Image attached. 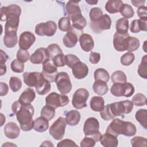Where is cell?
Masks as SVG:
<instances>
[{
    "instance_id": "cell-20",
    "label": "cell",
    "mask_w": 147,
    "mask_h": 147,
    "mask_svg": "<svg viewBox=\"0 0 147 147\" xmlns=\"http://www.w3.org/2000/svg\"><path fill=\"white\" fill-rule=\"evenodd\" d=\"M80 1H69L65 6L66 11L68 15V17L71 20L73 18L82 15V12L78 2Z\"/></svg>"
},
{
    "instance_id": "cell-41",
    "label": "cell",
    "mask_w": 147,
    "mask_h": 147,
    "mask_svg": "<svg viewBox=\"0 0 147 147\" xmlns=\"http://www.w3.org/2000/svg\"><path fill=\"white\" fill-rule=\"evenodd\" d=\"M119 11L123 18L126 19L133 17L134 14V11L133 7L130 5L126 3L123 4Z\"/></svg>"
},
{
    "instance_id": "cell-36",
    "label": "cell",
    "mask_w": 147,
    "mask_h": 147,
    "mask_svg": "<svg viewBox=\"0 0 147 147\" xmlns=\"http://www.w3.org/2000/svg\"><path fill=\"white\" fill-rule=\"evenodd\" d=\"M3 41L5 46H6L7 48H13L16 45L18 41L17 34H5Z\"/></svg>"
},
{
    "instance_id": "cell-28",
    "label": "cell",
    "mask_w": 147,
    "mask_h": 147,
    "mask_svg": "<svg viewBox=\"0 0 147 147\" xmlns=\"http://www.w3.org/2000/svg\"><path fill=\"white\" fill-rule=\"evenodd\" d=\"M123 4L121 0H109L105 5V9L110 14L117 13L120 11Z\"/></svg>"
},
{
    "instance_id": "cell-5",
    "label": "cell",
    "mask_w": 147,
    "mask_h": 147,
    "mask_svg": "<svg viewBox=\"0 0 147 147\" xmlns=\"http://www.w3.org/2000/svg\"><path fill=\"white\" fill-rule=\"evenodd\" d=\"M109 106L111 112L114 117L129 114L133 109V104L129 100L114 102L109 104Z\"/></svg>"
},
{
    "instance_id": "cell-52",
    "label": "cell",
    "mask_w": 147,
    "mask_h": 147,
    "mask_svg": "<svg viewBox=\"0 0 147 147\" xmlns=\"http://www.w3.org/2000/svg\"><path fill=\"white\" fill-rule=\"evenodd\" d=\"M53 64L56 67H61L64 66L65 64V58L63 53L59 54L52 59Z\"/></svg>"
},
{
    "instance_id": "cell-10",
    "label": "cell",
    "mask_w": 147,
    "mask_h": 147,
    "mask_svg": "<svg viewBox=\"0 0 147 147\" xmlns=\"http://www.w3.org/2000/svg\"><path fill=\"white\" fill-rule=\"evenodd\" d=\"M89 96L87 90L80 88L75 91L72 100V106L76 109H82L87 106V100Z\"/></svg>"
},
{
    "instance_id": "cell-54",
    "label": "cell",
    "mask_w": 147,
    "mask_h": 147,
    "mask_svg": "<svg viewBox=\"0 0 147 147\" xmlns=\"http://www.w3.org/2000/svg\"><path fill=\"white\" fill-rule=\"evenodd\" d=\"M96 141L91 137H85L80 142L81 147H93L95 145Z\"/></svg>"
},
{
    "instance_id": "cell-2",
    "label": "cell",
    "mask_w": 147,
    "mask_h": 147,
    "mask_svg": "<svg viewBox=\"0 0 147 147\" xmlns=\"http://www.w3.org/2000/svg\"><path fill=\"white\" fill-rule=\"evenodd\" d=\"M136 127L133 123L123 121L119 118H113L106 131V133L115 137H118L119 134L131 137L136 134Z\"/></svg>"
},
{
    "instance_id": "cell-3",
    "label": "cell",
    "mask_w": 147,
    "mask_h": 147,
    "mask_svg": "<svg viewBox=\"0 0 147 147\" xmlns=\"http://www.w3.org/2000/svg\"><path fill=\"white\" fill-rule=\"evenodd\" d=\"M99 129V122L96 118L90 117L86 120L83 126V132L86 137L92 138L96 142L99 141L102 135Z\"/></svg>"
},
{
    "instance_id": "cell-43",
    "label": "cell",
    "mask_w": 147,
    "mask_h": 147,
    "mask_svg": "<svg viewBox=\"0 0 147 147\" xmlns=\"http://www.w3.org/2000/svg\"><path fill=\"white\" fill-rule=\"evenodd\" d=\"M133 105L136 106H142L146 104V97L141 93L136 94L131 99Z\"/></svg>"
},
{
    "instance_id": "cell-37",
    "label": "cell",
    "mask_w": 147,
    "mask_h": 147,
    "mask_svg": "<svg viewBox=\"0 0 147 147\" xmlns=\"http://www.w3.org/2000/svg\"><path fill=\"white\" fill-rule=\"evenodd\" d=\"M111 79L114 83H125L127 82L126 74L120 70L114 72L111 76Z\"/></svg>"
},
{
    "instance_id": "cell-15",
    "label": "cell",
    "mask_w": 147,
    "mask_h": 147,
    "mask_svg": "<svg viewBox=\"0 0 147 147\" xmlns=\"http://www.w3.org/2000/svg\"><path fill=\"white\" fill-rule=\"evenodd\" d=\"M50 60V56L47 49L45 48H39L31 55L30 61L34 64H44Z\"/></svg>"
},
{
    "instance_id": "cell-18",
    "label": "cell",
    "mask_w": 147,
    "mask_h": 147,
    "mask_svg": "<svg viewBox=\"0 0 147 147\" xmlns=\"http://www.w3.org/2000/svg\"><path fill=\"white\" fill-rule=\"evenodd\" d=\"M72 72L75 78L82 79L87 76L88 74V68L85 63L79 61L72 67Z\"/></svg>"
},
{
    "instance_id": "cell-62",
    "label": "cell",
    "mask_w": 147,
    "mask_h": 147,
    "mask_svg": "<svg viewBox=\"0 0 147 147\" xmlns=\"http://www.w3.org/2000/svg\"><path fill=\"white\" fill-rule=\"evenodd\" d=\"M41 146H53L54 145L52 144V142L49 141H45L42 142V144H41Z\"/></svg>"
},
{
    "instance_id": "cell-24",
    "label": "cell",
    "mask_w": 147,
    "mask_h": 147,
    "mask_svg": "<svg viewBox=\"0 0 147 147\" xmlns=\"http://www.w3.org/2000/svg\"><path fill=\"white\" fill-rule=\"evenodd\" d=\"M100 143L105 147H116L118 146V140L117 137L106 132L102 136Z\"/></svg>"
},
{
    "instance_id": "cell-48",
    "label": "cell",
    "mask_w": 147,
    "mask_h": 147,
    "mask_svg": "<svg viewBox=\"0 0 147 147\" xmlns=\"http://www.w3.org/2000/svg\"><path fill=\"white\" fill-rule=\"evenodd\" d=\"M130 142L131 146L133 147H139V146H146L147 140L146 138L141 137V136H136L131 139Z\"/></svg>"
},
{
    "instance_id": "cell-53",
    "label": "cell",
    "mask_w": 147,
    "mask_h": 147,
    "mask_svg": "<svg viewBox=\"0 0 147 147\" xmlns=\"http://www.w3.org/2000/svg\"><path fill=\"white\" fill-rule=\"evenodd\" d=\"M65 64L69 68H72V67L78 61H80L79 59L75 55L68 54L65 56Z\"/></svg>"
},
{
    "instance_id": "cell-17",
    "label": "cell",
    "mask_w": 147,
    "mask_h": 147,
    "mask_svg": "<svg viewBox=\"0 0 147 147\" xmlns=\"http://www.w3.org/2000/svg\"><path fill=\"white\" fill-rule=\"evenodd\" d=\"M129 34L127 33H119L115 32L113 37V45L114 49L119 52L126 51L127 38Z\"/></svg>"
},
{
    "instance_id": "cell-51",
    "label": "cell",
    "mask_w": 147,
    "mask_h": 147,
    "mask_svg": "<svg viewBox=\"0 0 147 147\" xmlns=\"http://www.w3.org/2000/svg\"><path fill=\"white\" fill-rule=\"evenodd\" d=\"M10 68L14 72L21 73L24 71V64L17 59H14L10 64Z\"/></svg>"
},
{
    "instance_id": "cell-57",
    "label": "cell",
    "mask_w": 147,
    "mask_h": 147,
    "mask_svg": "<svg viewBox=\"0 0 147 147\" xmlns=\"http://www.w3.org/2000/svg\"><path fill=\"white\" fill-rule=\"evenodd\" d=\"M100 59V55L99 53L95 52H91L90 55L89 60L92 64H97Z\"/></svg>"
},
{
    "instance_id": "cell-4",
    "label": "cell",
    "mask_w": 147,
    "mask_h": 147,
    "mask_svg": "<svg viewBox=\"0 0 147 147\" xmlns=\"http://www.w3.org/2000/svg\"><path fill=\"white\" fill-rule=\"evenodd\" d=\"M24 83L29 87H35L36 90L41 88L48 81L42 73L38 72H25L23 74Z\"/></svg>"
},
{
    "instance_id": "cell-8",
    "label": "cell",
    "mask_w": 147,
    "mask_h": 147,
    "mask_svg": "<svg viewBox=\"0 0 147 147\" xmlns=\"http://www.w3.org/2000/svg\"><path fill=\"white\" fill-rule=\"evenodd\" d=\"M65 119L60 117L55 121L49 128V134L56 140L62 139L65 134V129L67 125Z\"/></svg>"
},
{
    "instance_id": "cell-46",
    "label": "cell",
    "mask_w": 147,
    "mask_h": 147,
    "mask_svg": "<svg viewBox=\"0 0 147 147\" xmlns=\"http://www.w3.org/2000/svg\"><path fill=\"white\" fill-rule=\"evenodd\" d=\"M135 59V56L131 52H127L123 55L121 57V63L125 66L131 64Z\"/></svg>"
},
{
    "instance_id": "cell-19",
    "label": "cell",
    "mask_w": 147,
    "mask_h": 147,
    "mask_svg": "<svg viewBox=\"0 0 147 147\" xmlns=\"http://www.w3.org/2000/svg\"><path fill=\"white\" fill-rule=\"evenodd\" d=\"M3 131L7 138L9 139H16L20 135V129L16 123L9 122L5 125Z\"/></svg>"
},
{
    "instance_id": "cell-61",
    "label": "cell",
    "mask_w": 147,
    "mask_h": 147,
    "mask_svg": "<svg viewBox=\"0 0 147 147\" xmlns=\"http://www.w3.org/2000/svg\"><path fill=\"white\" fill-rule=\"evenodd\" d=\"M0 72L1 76L5 74V73L6 72V66L5 65V64L0 65Z\"/></svg>"
},
{
    "instance_id": "cell-58",
    "label": "cell",
    "mask_w": 147,
    "mask_h": 147,
    "mask_svg": "<svg viewBox=\"0 0 147 147\" xmlns=\"http://www.w3.org/2000/svg\"><path fill=\"white\" fill-rule=\"evenodd\" d=\"M1 88H0V95L1 96L6 95L9 91V87L7 84L3 82H1L0 83Z\"/></svg>"
},
{
    "instance_id": "cell-29",
    "label": "cell",
    "mask_w": 147,
    "mask_h": 147,
    "mask_svg": "<svg viewBox=\"0 0 147 147\" xmlns=\"http://www.w3.org/2000/svg\"><path fill=\"white\" fill-rule=\"evenodd\" d=\"M47 119L40 117L35 119L33 123V129L37 132L45 131L49 127V123Z\"/></svg>"
},
{
    "instance_id": "cell-44",
    "label": "cell",
    "mask_w": 147,
    "mask_h": 147,
    "mask_svg": "<svg viewBox=\"0 0 147 147\" xmlns=\"http://www.w3.org/2000/svg\"><path fill=\"white\" fill-rule=\"evenodd\" d=\"M9 86L13 92H17L22 87V81L16 76H11L9 80Z\"/></svg>"
},
{
    "instance_id": "cell-23",
    "label": "cell",
    "mask_w": 147,
    "mask_h": 147,
    "mask_svg": "<svg viewBox=\"0 0 147 147\" xmlns=\"http://www.w3.org/2000/svg\"><path fill=\"white\" fill-rule=\"evenodd\" d=\"M78 41V37L76 33L73 31L72 28L67 32L63 38L64 45L67 48L74 47Z\"/></svg>"
},
{
    "instance_id": "cell-7",
    "label": "cell",
    "mask_w": 147,
    "mask_h": 147,
    "mask_svg": "<svg viewBox=\"0 0 147 147\" xmlns=\"http://www.w3.org/2000/svg\"><path fill=\"white\" fill-rule=\"evenodd\" d=\"M69 98L67 95L59 94L55 92L50 93L45 98L46 105L55 109L66 106L69 103Z\"/></svg>"
},
{
    "instance_id": "cell-59",
    "label": "cell",
    "mask_w": 147,
    "mask_h": 147,
    "mask_svg": "<svg viewBox=\"0 0 147 147\" xmlns=\"http://www.w3.org/2000/svg\"><path fill=\"white\" fill-rule=\"evenodd\" d=\"M0 65L5 64V63L7 61V60L9 59L8 55L4 52L3 50H0Z\"/></svg>"
},
{
    "instance_id": "cell-50",
    "label": "cell",
    "mask_w": 147,
    "mask_h": 147,
    "mask_svg": "<svg viewBox=\"0 0 147 147\" xmlns=\"http://www.w3.org/2000/svg\"><path fill=\"white\" fill-rule=\"evenodd\" d=\"M100 117L105 121H109L114 118V117L110 109L109 104L106 105L103 110L100 111Z\"/></svg>"
},
{
    "instance_id": "cell-13",
    "label": "cell",
    "mask_w": 147,
    "mask_h": 147,
    "mask_svg": "<svg viewBox=\"0 0 147 147\" xmlns=\"http://www.w3.org/2000/svg\"><path fill=\"white\" fill-rule=\"evenodd\" d=\"M1 21H5L11 17L14 16L20 17L21 14V7L16 4H12L7 6H3L0 10Z\"/></svg>"
},
{
    "instance_id": "cell-63",
    "label": "cell",
    "mask_w": 147,
    "mask_h": 147,
    "mask_svg": "<svg viewBox=\"0 0 147 147\" xmlns=\"http://www.w3.org/2000/svg\"><path fill=\"white\" fill-rule=\"evenodd\" d=\"M86 2L88 3L89 5H95L98 3V1H91V0H88V1H86Z\"/></svg>"
},
{
    "instance_id": "cell-16",
    "label": "cell",
    "mask_w": 147,
    "mask_h": 147,
    "mask_svg": "<svg viewBox=\"0 0 147 147\" xmlns=\"http://www.w3.org/2000/svg\"><path fill=\"white\" fill-rule=\"evenodd\" d=\"M35 41L36 37L33 33L28 31L24 32L20 34L18 40L20 48L27 51L34 44Z\"/></svg>"
},
{
    "instance_id": "cell-35",
    "label": "cell",
    "mask_w": 147,
    "mask_h": 147,
    "mask_svg": "<svg viewBox=\"0 0 147 147\" xmlns=\"http://www.w3.org/2000/svg\"><path fill=\"white\" fill-rule=\"evenodd\" d=\"M110 79L109 72L103 68H98L94 72L95 81L100 80L107 83Z\"/></svg>"
},
{
    "instance_id": "cell-33",
    "label": "cell",
    "mask_w": 147,
    "mask_h": 147,
    "mask_svg": "<svg viewBox=\"0 0 147 147\" xmlns=\"http://www.w3.org/2000/svg\"><path fill=\"white\" fill-rule=\"evenodd\" d=\"M135 118L140 125L145 129H147V110L144 109L138 110L135 115Z\"/></svg>"
},
{
    "instance_id": "cell-11",
    "label": "cell",
    "mask_w": 147,
    "mask_h": 147,
    "mask_svg": "<svg viewBox=\"0 0 147 147\" xmlns=\"http://www.w3.org/2000/svg\"><path fill=\"white\" fill-rule=\"evenodd\" d=\"M57 30L56 23L52 21H48L46 22H41L36 25L35 33L38 36H46L51 37L53 36Z\"/></svg>"
},
{
    "instance_id": "cell-22",
    "label": "cell",
    "mask_w": 147,
    "mask_h": 147,
    "mask_svg": "<svg viewBox=\"0 0 147 147\" xmlns=\"http://www.w3.org/2000/svg\"><path fill=\"white\" fill-rule=\"evenodd\" d=\"M20 17H11L9 18L5 25V33L17 34V31L19 25Z\"/></svg>"
},
{
    "instance_id": "cell-12",
    "label": "cell",
    "mask_w": 147,
    "mask_h": 147,
    "mask_svg": "<svg viewBox=\"0 0 147 147\" xmlns=\"http://www.w3.org/2000/svg\"><path fill=\"white\" fill-rule=\"evenodd\" d=\"M111 25V19L106 14H103L98 20L90 22V27L95 33H100L105 30L110 29Z\"/></svg>"
},
{
    "instance_id": "cell-26",
    "label": "cell",
    "mask_w": 147,
    "mask_h": 147,
    "mask_svg": "<svg viewBox=\"0 0 147 147\" xmlns=\"http://www.w3.org/2000/svg\"><path fill=\"white\" fill-rule=\"evenodd\" d=\"M130 29L132 33H138L140 31L147 30V20H134L130 25Z\"/></svg>"
},
{
    "instance_id": "cell-56",
    "label": "cell",
    "mask_w": 147,
    "mask_h": 147,
    "mask_svg": "<svg viewBox=\"0 0 147 147\" xmlns=\"http://www.w3.org/2000/svg\"><path fill=\"white\" fill-rule=\"evenodd\" d=\"M57 147H61V146H78V145L75 144V142L69 139H65L61 141H60L57 145Z\"/></svg>"
},
{
    "instance_id": "cell-9",
    "label": "cell",
    "mask_w": 147,
    "mask_h": 147,
    "mask_svg": "<svg viewBox=\"0 0 147 147\" xmlns=\"http://www.w3.org/2000/svg\"><path fill=\"white\" fill-rule=\"evenodd\" d=\"M55 83L58 90L61 94H67L69 93L72 89V84L68 74L65 72H60L57 73Z\"/></svg>"
},
{
    "instance_id": "cell-39",
    "label": "cell",
    "mask_w": 147,
    "mask_h": 147,
    "mask_svg": "<svg viewBox=\"0 0 147 147\" xmlns=\"http://www.w3.org/2000/svg\"><path fill=\"white\" fill-rule=\"evenodd\" d=\"M137 72L140 76L145 79H147V55H144L142 57Z\"/></svg>"
},
{
    "instance_id": "cell-40",
    "label": "cell",
    "mask_w": 147,
    "mask_h": 147,
    "mask_svg": "<svg viewBox=\"0 0 147 147\" xmlns=\"http://www.w3.org/2000/svg\"><path fill=\"white\" fill-rule=\"evenodd\" d=\"M41 116L47 119L48 121H51L55 115V109L49 106H45L41 110Z\"/></svg>"
},
{
    "instance_id": "cell-21",
    "label": "cell",
    "mask_w": 147,
    "mask_h": 147,
    "mask_svg": "<svg viewBox=\"0 0 147 147\" xmlns=\"http://www.w3.org/2000/svg\"><path fill=\"white\" fill-rule=\"evenodd\" d=\"M79 43L81 48L86 52L92 51L94 47V42L92 36L87 33H83L80 35Z\"/></svg>"
},
{
    "instance_id": "cell-6",
    "label": "cell",
    "mask_w": 147,
    "mask_h": 147,
    "mask_svg": "<svg viewBox=\"0 0 147 147\" xmlns=\"http://www.w3.org/2000/svg\"><path fill=\"white\" fill-rule=\"evenodd\" d=\"M111 93L115 96L130 97L134 92L133 85L128 82L125 83H114L111 88Z\"/></svg>"
},
{
    "instance_id": "cell-31",
    "label": "cell",
    "mask_w": 147,
    "mask_h": 147,
    "mask_svg": "<svg viewBox=\"0 0 147 147\" xmlns=\"http://www.w3.org/2000/svg\"><path fill=\"white\" fill-rule=\"evenodd\" d=\"M92 89L95 94L101 96L105 95L109 90L107 83L100 80L95 81L92 86Z\"/></svg>"
},
{
    "instance_id": "cell-49",
    "label": "cell",
    "mask_w": 147,
    "mask_h": 147,
    "mask_svg": "<svg viewBox=\"0 0 147 147\" xmlns=\"http://www.w3.org/2000/svg\"><path fill=\"white\" fill-rule=\"evenodd\" d=\"M17 59L20 62L24 63L30 59L29 52L26 50L20 49L18 50L16 55Z\"/></svg>"
},
{
    "instance_id": "cell-27",
    "label": "cell",
    "mask_w": 147,
    "mask_h": 147,
    "mask_svg": "<svg viewBox=\"0 0 147 147\" xmlns=\"http://www.w3.org/2000/svg\"><path fill=\"white\" fill-rule=\"evenodd\" d=\"M80 114L78 110H72L65 114V121L69 126L77 125L80 120Z\"/></svg>"
},
{
    "instance_id": "cell-45",
    "label": "cell",
    "mask_w": 147,
    "mask_h": 147,
    "mask_svg": "<svg viewBox=\"0 0 147 147\" xmlns=\"http://www.w3.org/2000/svg\"><path fill=\"white\" fill-rule=\"evenodd\" d=\"M47 49L49 52L50 59L51 60L56 56L63 53L61 49L57 44H51L48 46Z\"/></svg>"
},
{
    "instance_id": "cell-38",
    "label": "cell",
    "mask_w": 147,
    "mask_h": 147,
    "mask_svg": "<svg viewBox=\"0 0 147 147\" xmlns=\"http://www.w3.org/2000/svg\"><path fill=\"white\" fill-rule=\"evenodd\" d=\"M71 21L73 27L78 30H83L87 25V21L82 15L73 18Z\"/></svg>"
},
{
    "instance_id": "cell-60",
    "label": "cell",
    "mask_w": 147,
    "mask_h": 147,
    "mask_svg": "<svg viewBox=\"0 0 147 147\" xmlns=\"http://www.w3.org/2000/svg\"><path fill=\"white\" fill-rule=\"evenodd\" d=\"M131 2L135 7H141L144 6L145 1H131Z\"/></svg>"
},
{
    "instance_id": "cell-14",
    "label": "cell",
    "mask_w": 147,
    "mask_h": 147,
    "mask_svg": "<svg viewBox=\"0 0 147 147\" xmlns=\"http://www.w3.org/2000/svg\"><path fill=\"white\" fill-rule=\"evenodd\" d=\"M42 74L49 82L52 83L55 81L57 74V69L50 60L42 64Z\"/></svg>"
},
{
    "instance_id": "cell-42",
    "label": "cell",
    "mask_w": 147,
    "mask_h": 147,
    "mask_svg": "<svg viewBox=\"0 0 147 147\" xmlns=\"http://www.w3.org/2000/svg\"><path fill=\"white\" fill-rule=\"evenodd\" d=\"M59 29L63 32H68L71 28L70 19L68 17H63L58 21Z\"/></svg>"
},
{
    "instance_id": "cell-34",
    "label": "cell",
    "mask_w": 147,
    "mask_h": 147,
    "mask_svg": "<svg viewBox=\"0 0 147 147\" xmlns=\"http://www.w3.org/2000/svg\"><path fill=\"white\" fill-rule=\"evenodd\" d=\"M140 45V41L138 38L129 36L127 38L126 51H127L128 52L136 51L139 48Z\"/></svg>"
},
{
    "instance_id": "cell-32",
    "label": "cell",
    "mask_w": 147,
    "mask_h": 147,
    "mask_svg": "<svg viewBox=\"0 0 147 147\" xmlns=\"http://www.w3.org/2000/svg\"><path fill=\"white\" fill-rule=\"evenodd\" d=\"M117 32L119 33H127L129 30V20L125 18L118 19L115 24Z\"/></svg>"
},
{
    "instance_id": "cell-55",
    "label": "cell",
    "mask_w": 147,
    "mask_h": 147,
    "mask_svg": "<svg viewBox=\"0 0 147 147\" xmlns=\"http://www.w3.org/2000/svg\"><path fill=\"white\" fill-rule=\"evenodd\" d=\"M146 10H147V7L145 6H142L138 8L137 10V13L140 19L147 20Z\"/></svg>"
},
{
    "instance_id": "cell-1",
    "label": "cell",
    "mask_w": 147,
    "mask_h": 147,
    "mask_svg": "<svg viewBox=\"0 0 147 147\" xmlns=\"http://www.w3.org/2000/svg\"><path fill=\"white\" fill-rule=\"evenodd\" d=\"M11 110L23 131H28L33 129L34 109L32 105H23L19 100H16L12 104Z\"/></svg>"
},
{
    "instance_id": "cell-47",
    "label": "cell",
    "mask_w": 147,
    "mask_h": 147,
    "mask_svg": "<svg viewBox=\"0 0 147 147\" xmlns=\"http://www.w3.org/2000/svg\"><path fill=\"white\" fill-rule=\"evenodd\" d=\"M103 15V11L99 7H93L91 9L89 13L91 22H95L98 20Z\"/></svg>"
},
{
    "instance_id": "cell-25",
    "label": "cell",
    "mask_w": 147,
    "mask_h": 147,
    "mask_svg": "<svg viewBox=\"0 0 147 147\" xmlns=\"http://www.w3.org/2000/svg\"><path fill=\"white\" fill-rule=\"evenodd\" d=\"M36 94L33 88H27L20 95L18 100L23 105H29L34 99Z\"/></svg>"
},
{
    "instance_id": "cell-30",
    "label": "cell",
    "mask_w": 147,
    "mask_h": 147,
    "mask_svg": "<svg viewBox=\"0 0 147 147\" xmlns=\"http://www.w3.org/2000/svg\"><path fill=\"white\" fill-rule=\"evenodd\" d=\"M90 108L94 111L100 112L105 107V100L102 96H93L90 102Z\"/></svg>"
}]
</instances>
